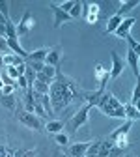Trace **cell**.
Here are the masks:
<instances>
[{"instance_id":"cell-1","label":"cell","mask_w":140,"mask_h":157,"mask_svg":"<svg viewBox=\"0 0 140 157\" xmlns=\"http://www.w3.org/2000/svg\"><path fill=\"white\" fill-rule=\"evenodd\" d=\"M77 95H81V90L58 69L54 81L49 86V99H51V105H52V112L64 110Z\"/></svg>"},{"instance_id":"cell-2","label":"cell","mask_w":140,"mask_h":157,"mask_svg":"<svg viewBox=\"0 0 140 157\" xmlns=\"http://www.w3.org/2000/svg\"><path fill=\"white\" fill-rule=\"evenodd\" d=\"M95 107L101 110L105 116L125 120V109H123V103L119 101L114 94H110V92H105L101 97H99V101H97Z\"/></svg>"},{"instance_id":"cell-3","label":"cell","mask_w":140,"mask_h":157,"mask_svg":"<svg viewBox=\"0 0 140 157\" xmlns=\"http://www.w3.org/2000/svg\"><path fill=\"white\" fill-rule=\"evenodd\" d=\"M131 127H133V122L131 120H125V124L123 125H119L108 139L114 142V146H118L119 150H123L125 151V148L129 146V140H127V135H129V131H131Z\"/></svg>"},{"instance_id":"cell-4","label":"cell","mask_w":140,"mask_h":157,"mask_svg":"<svg viewBox=\"0 0 140 157\" xmlns=\"http://www.w3.org/2000/svg\"><path fill=\"white\" fill-rule=\"evenodd\" d=\"M90 110H92V107L90 105H84V107H81L73 116H71V120L67 122V129H69V135H73V133H77L78 129H81L86 122H88V114H90Z\"/></svg>"},{"instance_id":"cell-5","label":"cell","mask_w":140,"mask_h":157,"mask_svg":"<svg viewBox=\"0 0 140 157\" xmlns=\"http://www.w3.org/2000/svg\"><path fill=\"white\" fill-rule=\"evenodd\" d=\"M37 21H36V17L32 15L30 10H25L23 17H21V21H19V25H15V32H17V37H23V36H28L34 28H36Z\"/></svg>"},{"instance_id":"cell-6","label":"cell","mask_w":140,"mask_h":157,"mask_svg":"<svg viewBox=\"0 0 140 157\" xmlns=\"http://www.w3.org/2000/svg\"><path fill=\"white\" fill-rule=\"evenodd\" d=\"M17 120L21 122L23 125H26L28 129H34V131H41L43 129V124H41V118H37L34 112H26V110H19L17 112Z\"/></svg>"},{"instance_id":"cell-7","label":"cell","mask_w":140,"mask_h":157,"mask_svg":"<svg viewBox=\"0 0 140 157\" xmlns=\"http://www.w3.org/2000/svg\"><path fill=\"white\" fill-rule=\"evenodd\" d=\"M122 153H123V150H119L118 146H114V142L110 139H107V140H101L95 157H122Z\"/></svg>"},{"instance_id":"cell-8","label":"cell","mask_w":140,"mask_h":157,"mask_svg":"<svg viewBox=\"0 0 140 157\" xmlns=\"http://www.w3.org/2000/svg\"><path fill=\"white\" fill-rule=\"evenodd\" d=\"M82 13H84V21L88 25H95L99 23L101 19V6L99 4H88V2H82Z\"/></svg>"},{"instance_id":"cell-9","label":"cell","mask_w":140,"mask_h":157,"mask_svg":"<svg viewBox=\"0 0 140 157\" xmlns=\"http://www.w3.org/2000/svg\"><path fill=\"white\" fill-rule=\"evenodd\" d=\"M110 58H112V67L108 69V78H110V81H116V78L123 73V69H125V60L116 51L110 52Z\"/></svg>"},{"instance_id":"cell-10","label":"cell","mask_w":140,"mask_h":157,"mask_svg":"<svg viewBox=\"0 0 140 157\" xmlns=\"http://www.w3.org/2000/svg\"><path fill=\"white\" fill-rule=\"evenodd\" d=\"M93 75H95V81H97V84H99L97 90L107 92V82L110 81V78H108V69H105L103 64H95V67H93Z\"/></svg>"},{"instance_id":"cell-11","label":"cell","mask_w":140,"mask_h":157,"mask_svg":"<svg viewBox=\"0 0 140 157\" xmlns=\"http://www.w3.org/2000/svg\"><path fill=\"white\" fill-rule=\"evenodd\" d=\"M60 60H62V47H60V45H54V47H51V49L47 51V56H45L43 64H45V66H51V67H56V69H58V64H60Z\"/></svg>"},{"instance_id":"cell-12","label":"cell","mask_w":140,"mask_h":157,"mask_svg":"<svg viewBox=\"0 0 140 157\" xmlns=\"http://www.w3.org/2000/svg\"><path fill=\"white\" fill-rule=\"evenodd\" d=\"M134 23H136V19H134V17H127V19H123L122 25L116 28V32H114V34H116L119 39H125L127 36H131V28L134 26Z\"/></svg>"},{"instance_id":"cell-13","label":"cell","mask_w":140,"mask_h":157,"mask_svg":"<svg viewBox=\"0 0 140 157\" xmlns=\"http://www.w3.org/2000/svg\"><path fill=\"white\" fill-rule=\"evenodd\" d=\"M51 10H52V15H54V21H52V26L54 28H60L64 23H67V21H71V17H69V13H66V11H62L56 4H51Z\"/></svg>"},{"instance_id":"cell-14","label":"cell","mask_w":140,"mask_h":157,"mask_svg":"<svg viewBox=\"0 0 140 157\" xmlns=\"http://www.w3.org/2000/svg\"><path fill=\"white\" fill-rule=\"evenodd\" d=\"M90 148V142H77V144H71L67 148V155L69 157H84L86 151Z\"/></svg>"},{"instance_id":"cell-15","label":"cell","mask_w":140,"mask_h":157,"mask_svg":"<svg viewBox=\"0 0 140 157\" xmlns=\"http://www.w3.org/2000/svg\"><path fill=\"white\" fill-rule=\"evenodd\" d=\"M6 41H8L9 52H13V54H17V56H21V58H26V56H28V51H25L23 45L19 43V37H8Z\"/></svg>"},{"instance_id":"cell-16","label":"cell","mask_w":140,"mask_h":157,"mask_svg":"<svg viewBox=\"0 0 140 157\" xmlns=\"http://www.w3.org/2000/svg\"><path fill=\"white\" fill-rule=\"evenodd\" d=\"M125 60H127V64L131 66V69H133V75L138 78V54L134 52V51H131V49H127V56H125Z\"/></svg>"},{"instance_id":"cell-17","label":"cell","mask_w":140,"mask_h":157,"mask_svg":"<svg viewBox=\"0 0 140 157\" xmlns=\"http://www.w3.org/2000/svg\"><path fill=\"white\" fill-rule=\"evenodd\" d=\"M47 51H49V49H37V51L28 52L26 62H43V60H45V56H47Z\"/></svg>"},{"instance_id":"cell-18","label":"cell","mask_w":140,"mask_h":157,"mask_svg":"<svg viewBox=\"0 0 140 157\" xmlns=\"http://www.w3.org/2000/svg\"><path fill=\"white\" fill-rule=\"evenodd\" d=\"M123 109H125V120H131V122L140 120V110H138L136 107H133V105L125 103V105H123Z\"/></svg>"},{"instance_id":"cell-19","label":"cell","mask_w":140,"mask_h":157,"mask_svg":"<svg viewBox=\"0 0 140 157\" xmlns=\"http://www.w3.org/2000/svg\"><path fill=\"white\" fill-rule=\"evenodd\" d=\"M136 6H138V0H127V2H122V4H119V10L116 11V15L125 19V13L129 10H133V8H136Z\"/></svg>"},{"instance_id":"cell-20","label":"cell","mask_w":140,"mask_h":157,"mask_svg":"<svg viewBox=\"0 0 140 157\" xmlns=\"http://www.w3.org/2000/svg\"><path fill=\"white\" fill-rule=\"evenodd\" d=\"M122 21H123V17H119V15H112L110 19H108V23H107V34H114L116 32V28L122 25Z\"/></svg>"},{"instance_id":"cell-21","label":"cell","mask_w":140,"mask_h":157,"mask_svg":"<svg viewBox=\"0 0 140 157\" xmlns=\"http://www.w3.org/2000/svg\"><path fill=\"white\" fill-rule=\"evenodd\" d=\"M66 125H64V122L62 120H51L47 125H45V129L51 133V135H56V133H60V131H62Z\"/></svg>"},{"instance_id":"cell-22","label":"cell","mask_w":140,"mask_h":157,"mask_svg":"<svg viewBox=\"0 0 140 157\" xmlns=\"http://www.w3.org/2000/svg\"><path fill=\"white\" fill-rule=\"evenodd\" d=\"M19 64H23V58H21V56H17V54H13V52L4 54V67H6V66H13V67H17Z\"/></svg>"},{"instance_id":"cell-23","label":"cell","mask_w":140,"mask_h":157,"mask_svg":"<svg viewBox=\"0 0 140 157\" xmlns=\"http://www.w3.org/2000/svg\"><path fill=\"white\" fill-rule=\"evenodd\" d=\"M0 105L6 107L8 110H15V97L13 95H4L0 92Z\"/></svg>"},{"instance_id":"cell-24","label":"cell","mask_w":140,"mask_h":157,"mask_svg":"<svg viewBox=\"0 0 140 157\" xmlns=\"http://www.w3.org/2000/svg\"><path fill=\"white\" fill-rule=\"evenodd\" d=\"M32 90H34L36 94H41V95H45V94H49V84H45V82H39V81H34V84H32Z\"/></svg>"},{"instance_id":"cell-25","label":"cell","mask_w":140,"mask_h":157,"mask_svg":"<svg viewBox=\"0 0 140 157\" xmlns=\"http://www.w3.org/2000/svg\"><path fill=\"white\" fill-rule=\"evenodd\" d=\"M54 140H56V144H60V146H66V144H69V135H67L66 131H60V133L54 135Z\"/></svg>"},{"instance_id":"cell-26","label":"cell","mask_w":140,"mask_h":157,"mask_svg":"<svg viewBox=\"0 0 140 157\" xmlns=\"http://www.w3.org/2000/svg\"><path fill=\"white\" fill-rule=\"evenodd\" d=\"M125 41H127V49H131V51H134L136 54H140V43L136 41L133 36H127V37H125Z\"/></svg>"},{"instance_id":"cell-27","label":"cell","mask_w":140,"mask_h":157,"mask_svg":"<svg viewBox=\"0 0 140 157\" xmlns=\"http://www.w3.org/2000/svg\"><path fill=\"white\" fill-rule=\"evenodd\" d=\"M138 97H140V82H136L134 84V90H133V95H131V101H129V105H133V107H136L138 109Z\"/></svg>"},{"instance_id":"cell-28","label":"cell","mask_w":140,"mask_h":157,"mask_svg":"<svg viewBox=\"0 0 140 157\" xmlns=\"http://www.w3.org/2000/svg\"><path fill=\"white\" fill-rule=\"evenodd\" d=\"M81 13H82V2H75L73 8L69 10V17L71 19H78V17H81Z\"/></svg>"},{"instance_id":"cell-29","label":"cell","mask_w":140,"mask_h":157,"mask_svg":"<svg viewBox=\"0 0 140 157\" xmlns=\"http://www.w3.org/2000/svg\"><path fill=\"white\" fill-rule=\"evenodd\" d=\"M56 67H51V66H43V69H41V73L45 75V77H49L51 81H54V77H56Z\"/></svg>"},{"instance_id":"cell-30","label":"cell","mask_w":140,"mask_h":157,"mask_svg":"<svg viewBox=\"0 0 140 157\" xmlns=\"http://www.w3.org/2000/svg\"><path fill=\"white\" fill-rule=\"evenodd\" d=\"M17 88H21L23 92H26V90L30 88V86H28V82H26V78H25V75H23V77H19L17 81H15V90H17Z\"/></svg>"},{"instance_id":"cell-31","label":"cell","mask_w":140,"mask_h":157,"mask_svg":"<svg viewBox=\"0 0 140 157\" xmlns=\"http://www.w3.org/2000/svg\"><path fill=\"white\" fill-rule=\"evenodd\" d=\"M8 37H17V32H15V25L11 21L6 23V39Z\"/></svg>"},{"instance_id":"cell-32","label":"cell","mask_w":140,"mask_h":157,"mask_svg":"<svg viewBox=\"0 0 140 157\" xmlns=\"http://www.w3.org/2000/svg\"><path fill=\"white\" fill-rule=\"evenodd\" d=\"M4 73L11 78V81H17L19 78V73H17V69L13 67V66H6V69H4Z\"/></svg>"},{"instance_id":"cell-33","label":"cell","mask_w":140,"mask_h":157,"mask_svg":"<svg viewBox=\"0 0 140 157\" xmlns=\"http://www.w3.org/2000/svg\"><path fill=\"white\" fill-rule=\"evenodd\" d=\"M0 13H2L6 19H9V2H4V0H0Z\"/></svg>"},{"instance_id":"cell-34","label":"cell","mask_w":140,"mask_h":157,"mask_svg":"<svg viewBox=\"0 0 140 157\" xmlns=\"http://www.w3.org/2000/svg\"><path fill=\"white\" fill-rule=\"evenodd\" d=\"M6 52L9 54V47H8V41H6V37H0V54Z\"/></svg>"},{"instance_id":"cell-35","label":"cell","mask_w":140,"mask_h":157,"mask_svg":"<svg viewBox=\"0 0 140 157\" xmlns=\"http://www.w3.org/2000/svg\"><path fill=\"white\" fill-rule=\"evenodd\" d=\"M73 4H75V2H73V0H67V2H62V4H60L58 8H60V10H62V11H66V13H69V10L73 8Z\"/></svg>"},{"instance_id":"cell-36","label":"cell","mask_w":140,"mask_h":157,"mask_svg":"<svg viewBox=\"0 0 140 157\" xmlns=\"http://www.w3.org/2000/svg\"><path fill=\"white\" fill-rule=\"evenodd\" d=\"M0 92H2L4 95H13V92H15V86H11V84H4Z\"/></svg>"},{"instance_id":"cell-37","label":"cell","mask_w":140,"mask_h":157,"mask_svg":"<svg viewBox=\"0 0 140 157\" xmlns=\"http://www.w3.org/2000/svg\"><path fill=\"white\" fill-rule=\"evenodd\" d=\"M8 21H9V19H6V17H4L2 13H0V25H6Z\"/></svg>"},{"instance_id":"cell-38","label":"cell","mask_w":140,"mask_h":157,"mask_svg":"<svg viewBox=\"0 0 140 157\" xmlns=\"http://www.w3.org/2000/svg\"><path fill=\"white\" fill-rule=\"evenodd\" d=\"M4 69V54H0V71Z\"/></svg>"},{"instance_id":"cell-39","label":"cell","mask_w":140,"mask_h":157,"mask_svg":"<svg viewBox=\"0 0 140 157\" xmlns=\"http://www.w3.org/2000/svg\"><path fill=\"white\" fill-rule=\"evenodd\" d=\"M2 86H4V82H2V78H0V90H2Z\"/></svg>"},{"instance_id":"cell-40","label":"cell","mask_w":140,"mask_h":157,"mask_svg":"<svg viewBox=\"0 0 140 157\" xmlns=\"http://www.w3.org/2000/svg\"><path fill=\"white\" fill-rule=\"evenodd\" d=\"M84 157H95V155H90V153H86V155H84Z\"/></svg>"}]
</instances>
